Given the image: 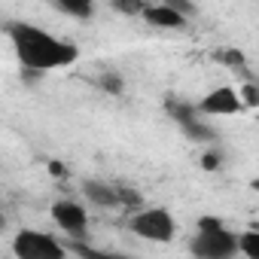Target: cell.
Here are the masks:
<instances>
[{
    "mask_svg": "<svg viewBox=\"0 0 259 259\" xmlns=\"http://www.w3.org/2000/svg\"><path fill=\"white\" fill-rule=\"evenodd\" d=\"M7 37L19 55V64L31 73H46V70H58L67 67L79 58V49L37 25L28 22H10L7 25Z\"/></svg>",
    "mask_w": 259,
    "mask_h": 259,
    "instance_id": "cell-1",
    "label": "cell"
},
{
    "mask_svg": "<svg viewBox=\"0 0 259 259\" xmlns=\"http://www.w3.org/2000/svg\"><path fill=\"white\" fill-rule=\"evenodd\" d=\"M189 250L201 259H229L238 253V235L229 232L220 220L201 217L198 220V235L189 241Z\"/></svg>",
    "mask_w": 259,
    "mask_h": 259,
    "instance_id": "cell-2",
    "label": "cell"
},
{
    "mask_svg": "<svg viewBox=\"0 0 259 259\" xmlns=\"http://www.w3.org/2000/svg\"><path fill=\"white\" fill-rule=\"evenodd\" d=\"M128 229H132L135 235L147 238V241H171L174 232H177V223L174 217L165 210V207H144L138 210L132 220H128Z\"/></svg>",
    "mask_w": 259,
    "mask_h": 259,
    "instance_id": "cell-3",
    "label": "cell"
},
{
    "mask_svg": "<svg viewBox=\"0 0 259 259\" xmlns=\"http://www.w3.org/2000/svg\"><path fill=\"white\" fill-rule=\"evenodd\" d=\"M13 253L19 259H61L67 256V247L58 244L52 235L37 232V229H22L13 241Z\"/></svg>",
    "mask_w": 259,
    "mask_h": 259,
    "instance_id": "cell-4",
    "label": "cell"
},
{
    "mask_svg": "<svg viewBox=\"0 0 259 259\" xmlns=\"http://www.w3.org/2000/svg\"><path fill=\"white\" fill-rule=\"evenodd\" d=\"M52 220L70 238H85V232H89V210L79 201H70V198L55 201L52 204Z\"/></svg>",
    "mask_w": 259,
    "mask_h": 259,
    "instance_id": "cell-5",
    "label": "cell"
},
{
    "mask_svg": "<svg viewBox=\"0 0 259 259\" xmlns=\"http://www.w3.org/2000/svg\"><path fill=\"white\" fill-rule=\"evenodd\" d=\"M195 107H198V113H207V116H235V113H241L247 104H244V98H241L235 89L220 85V89H210Z\"/></svg>",
    "mask_w": 259,
    "mask_h": 259,
    "instance_id": "cell-6",
    "label": "cell"
},
{
    "mask_svg": "<svg viewBox=\"0 0 259 259\" xmlns=\"http://www.w3.org/2000/svg\"><path fill=\"white\" fill-rule=\"evenodd\" d=\"M150 25H156V28H183L186 25V13H180L177 7H171V4H159V7H144V13H141Z\"/></svg>",
    "mask_w": 259,
    "mask_h": 259,
    "instance_id": "cell-7",
    "label": "cell"
},
{
    "mask_svg": "<svg viewBox=\"0 0 259 259\" xmlns=\"http://www.w3.org/2000/svg\"><path fill=\"white\" fill-rule=\"evenodd\" d=\"M168 110H171V116L186 128V132L195 138V141H207L210 138V132L198 122V107H183V104H168Z\"/></svg>",
    "mask_w": 259,
    "mask_h": 259,
    "instance_id": "cell-8",
    "label": "cell"
},
{
    "mask_svg": "<svg viewBox=\"0 0 259 259\" xmlns=\"http://www.w3.org/2000/svg\"><path fill=\"white\" fill-rule=\"evenodd\" d=\"M85 195H89L95 204H101V207H116V204H122V198H125L122 189H113V186H107V183H85Z\"/></svg>",
    "mask_w": 259,
    "mask_h": 259,
    "instance_id": "cell-9",
    "label": "cell"
},
{
    "mask_svg": "<svg viewBox=\"0 0 259 259\" xmlns=\"http://www.w3.org/2000/svg\"><path fill=\"white\" fill-rule=\"evenodd\" d=\"M55 10H61L73 19H89L92 16V0H58Z\"/></svg>",
    "mask_w": 259,
    "mask_h": 259,
    "instance_id": "cell-10",
    "label": "cell"
},
{
    "mask_svg": "<svg viewBox=\"0 0 259 259\" xmlns=\"http://www.w3.org/2000/svg\"><path fill=\"white\" fill-rule=\"evenodd\" d=\"M238 253L250 256V259H259V232H244L238 235Z\"/></svg>",
    "mask_w": 259,
    "mask_h": 259,
    "instance_id": "cell-11",
    "label": "cell"
},
{
    "mask_svg": "<svg viewBox=\"0 0 259 259\" xmlns=\"http://www.w3.org/2000/svg\"><path fill=\"white\" fill-rule=\"evenodd\" d=\"M241 98H244V104H247V107H259V85L247 82V85H244V95H241Z\"/></svg>",
    "mask_w": 259,
    "mask_h": 259,
    "instance_id": "cell-12",
    "label": "cell"
},
{
    "mask_svg": "<svg viewBox=\"0 0 259 259\" xmlns=\"http://www.w3.org/2000/svg\"><path fill=\"white\" fill-rule=\"evenodd\" d=\"M43 4H52V7H58V0H43Z\"/></svg>",
    "mask_w": 259,
    "mask_h": 259,
    "instance_id": "cell-13",
    "label": "cell"
}]
</instances>
